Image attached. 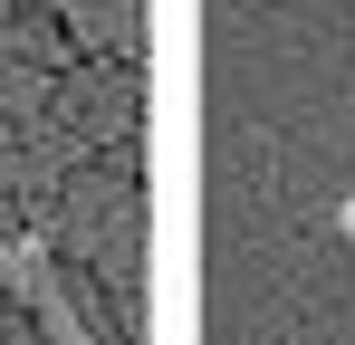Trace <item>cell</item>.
<instances>
[{"label": "cell", "mask_w": 355, "mask_h": 345, "mask_svg": "<svg viewBox=\"0 0 355 345\" xmlns=\"http://www.w3.org/2000/svg\"><path fill=\"white\" fill-rule=\"evenodd\" d=\"M336 240H346V249H355V192H346V202H336Z\"/></svg>", "instance_id": "cell-2"}, {"label": "cell", "mask_w": 355, "mask_h": 345, "mask_svg": "<svg viewBox=\"0 0 355 345\" xmlns=\"http://www.w3.org/2000/svg\"><path fill=\"white\" fill-rule=\"evenodd\" d=\"M106 240H135V182H106V163H87L67 182V249L106 269Z\"/></svg>", "instance_id": "cell-1"}, {"label": "cell", "mask_w": 355, "mask_h": 345, "mask_svg": "<svg viewBox=\"0 0 355 345\" xmlns=\"http://www.w3.org/2000/svg\"><path fill=\"white\" fill-rule=\"evenodd\" d=\"M10 249H19V230H0V278H10Z\"/></svg>", "instance_id": "cell-3"}, {"label": "cell", "mask_w": 355, "mask_h": 345, "mask_svg": "<svg viewBox=\"0 0 355 345\" xmlns=\"http://www.w3.org/2000/svg\"><path fill=\"white\" fill-rule=\"evenodd\" d=\"M67 10H87V0H67Z\"/></svg>", "instance_id": "cell-5"}, {"label": "cell", "mask_w": 355, "mask_h": 345, "mask_svg": "<svg viewBox=\"0 0 355 345\" xmlns=\"http://www.w3.org/2000/svg\"><path fill=\"white\" fill-rule=\"evenodd\" d=\"M19 10H29V19H39V10H49V0H19Z\"/></svg>", "instance_id": "cell-4"}]
</instances>
